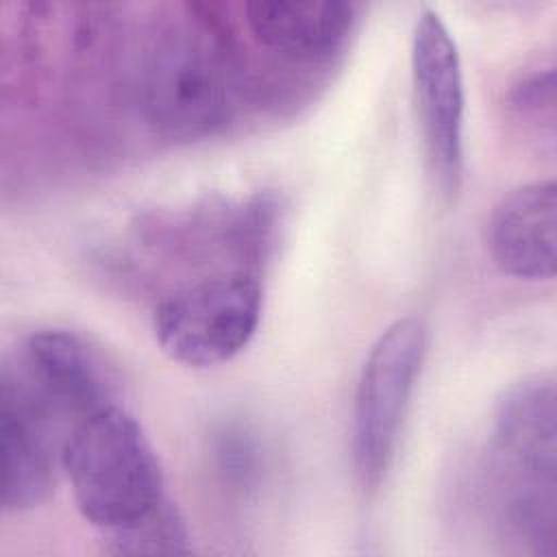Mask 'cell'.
<instances>
[{
    "label": "cell",
    "instance_id": "5b68a950",
    "mask_svg": "<svg viewBox=\"0 0 557 557\" xmlns=\"http://www.w3.org/2000/svg\"><path fill=\"white\" fill-rule=\"evenodd\" d=\"M411 78L429 170L437 189L450 196L463 165V76L457 44L429 7L413 26Z\"/></svg>",
    "mask_w": 557,
    "mask_h": 557
},
{
    "label": "cell",
    "instance_id": "7a4b0ae2",
    "mask_svg": "<svg viewBox=\"0 0 557 557\" xmlns=\"http://www.w3.org/2000/svg\"><path fill=\"white\" fill-rule=\"evenodd\" d=\"M61 468L81 516L107 533L141 522L165 500L154 450L139 422L120 405L67 431Z\"/></svg>",
    "mask_w": 557,
    "mask_h": 557
},
{
    "label": "cell",
    "instance_id": "8fae6325",
    "mask_svg": "<svg viewBox=\"0 0 557 557\" xmlns=\"http://www.w3.org/2000/svg\"><path fill=\"white\" fill-rule=\"evenodd\" d=\"M113 542V553H126V555H172V553H187V529L183 524V518L178 511L163 500L150 516H146L141 522L109 533Z\"/></svg>",
    "mask_w": 557,
    "mask_h": 557
},
{
    "label": "cell",
    "instance_id": "277c9868",
    "mask_svg": "<svg viewBox=\"0 0 557 557\" xmlns=\"http://www.w3.org/2000/svg\"><path fill=\"white\" fill-rule=\"evenodd\" d=\"M424 346L422 320L398 318L376 337L361 368L352 409V461L368 490L383 481L392 463Z\"/></svg>",
    "mask_w": 557,
    "mask_h": 557
},
{
    "label": "cell",
    "instance_id": "52a82bcc",
    "mask_svg": "<svg viewBox=\"0 0 557 557\" xmlns=\"http://www.w3.org/2000/svg\"><path fill=\"white\" fill-rule=\"evenodd\" d=\"M61 418L50 411L24 381L2 363L0 370V505L24 511L52 490L54 466L67 435Z\"/></svg>",
    "mask_w": 557,
    "mask_h": 557
},
{
    "label": "cell",
    "instance_id": "8992f818",
    "mask_svg": "<svg viewBox=\"0 0 557 557\" xmlns=\"http://www.w3.org/2000/svg\"><path fill=\"white\" fill-rule=\"evenodd\" d=\"M63 422H78L115 403V376L102 355L65 329L33 331L2 361Z\"/></svg>",
    "mask_w": 557,
    "mask_h": 557
},
{
    "label": "cell",
    "instance_id": "30bf717a",
    "mask_svg": "<svg viewBox=\"0 0 557 557\" xmlns=\"http://www.w3.org/2000/svg\"><path fill=\"white\" fill-rule=\"evenodd\" d=\"M355 17L357 4L335 0H257L244 4V22L252 39L294 61H315L335 52L352 30Z\"/></svg>",
    "mask_w": 557,
    "mask_h": 557
},
{
    "label": "cell",
    "instance_id": "7c38bea8",
    "mask_svg": "<svg viewBox=\"0 0 557 557\" xmlns=\"http://www.w3.org/2000/svg\"><path fill=\"white\" fill-rule=\"evenodd\" d=\"M511 104L522 115H548L553 120V107H555V81H553V67L546 72H535L527 78H522L511 89Z\"/></svg>",
    "mask_w": 557,
    "mask_h": 557
},
{
    "label": "cell",
    "instance_id": "ba28073f",
    "mask_svg": "<svg viewBox=\"0 0 557 557\" xmlns=\"http://www.w3.org/2000/svg\"><path fill=\"white\" fill-rule=\"evenodd\" d=\"M494 446L503 481L555 485L557 396L548 376L509 385L494 409Z\"/></svg>",
    "mask_w": 557,
    "mask_h": 557
},
{
    "label": "cell",
    "instance_id": "9c48e42d",
    "mask_svg": "<svg viewBox=\"0 0 557 557\" xmlns=\"http://www.w3.org/2000/svg\"><path fill=\"white\" fill-rule=\"evenodd\" d=\"M494 263L509 276L553 278L557 261L555 181H531L498 200L490 218Z\"/></svg>",
    "mask_w": 557,
    "mask_h": 557
},
{
    "label": "cell",
    "instance_id": "6da1fadb",
    "mask_svg": "<svg viewBox=\"0 0 557 557\" xmlns=\"http://www.w3.org/2000/svg\"><path fill=\"white\" fill-rule=\"evenodd\" d=\"M137 96L148 124L168 139H205L237 111L231 54L198 20H172L148 35L137 67Z\"/></svg>",
    "mask_w": 557,
    "mask_h": 557
},
{
    "label": "cell",
    "instance_id": "3957f363",
    "mask_svg": "<svg viewBox=\"0 0 557 557\" xmlns=\"http://www.w3.org/2000/svg\"><path fill=\"white\" fill-rule=\"evenodd\" d=\"M261 287L246 272H222L187 283L154 309L152 331L176 363L211 368L233 359L255 335Z\"/></svg>",
    "mask_w": 557,
    "mask_h": 557
}]
</instances>
